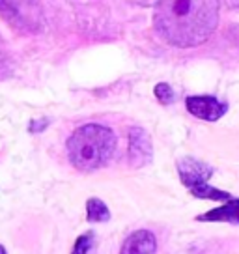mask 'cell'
<instances>
[{"label":"cell","mask_w":239,"mask_h":254,"mask_svg":"<svg viewBox=\"0 0 239 254\" xmlns=\"http://www.w3.org/2000/svg\"><path fill=\"white\" fill-rule=\"evenodd\" d=\"M219 11V0H157L153 28L172 47L194 49L213 36Z\"/></svg>","instance_id":"6da1fadb"},{"label":"cell","mask_w":239,"mask_h":254,"mask_svg":"<svg viewBox=\"0 0 239 254\" xmlns=\"http://www.w3.org/2000/svg\"><path fill=\"white\" fill-rule=\"evenodd\" d=\"M116 150V135L111 127L86 124L67 138V157L80 172H94L105 167Z\"/></svg>","instance_id":"7a4b0ae2"},{"label":"cell","mask_w":239,"mask_h":254,"mask_svg":"<svg viewBox=\"0 0 239 254\" xmlns=\"http://www.w3.org/2000/svg\"><path fill=\"white\" fill-rule=\"evenodd\" d=\"M178 174L185 187L189 189L192 196L204 200H213V202H226L230 200V192L221 190L209 185V178L213 176V168L206 165L204 161L192 157H183L178 161Z\"/></svg>","instance_id":"3957f363"},{"label":"cell","mask_w":239,"mask_h":254,"mask_svg":"<svg viewBox=\"0 0 239 254\" xmlns=\"http://www.w3.org/2000/svg\"><path fill=\"white\" fill-rule=\"evenodd\" d=\"M0 17L21 34H40L45 28L38 0H0Z\"/></svg>","instance_id":"277c9868"},{"label":"cell","mask_w":239,"mask_h":254,"mask_svg":"<svg viewBox=\"0 0 239 254\" xmlns=\"http://www.w3.org/2000/svg\"><path fill=\"white\" fill-rule=\"evenodd\" d=\"M127 159L135 168L146 167L153 159V146L150 135L142 127H131L127 135Z\"/></svg>","instance_id":"5b68a950"},{"label":"cell","mask_w":239,"mask_h":254,"mask_svg":"<svg viewBox=\"0 0 239 254\" xmlns=\"http://www.w3.org/2000/svg\"><path fill=\"white\" fill-rule=\"evenodd\" d=\"M185 107L194 118L204 122H217L228 111V105L219 101L213 95H189L185 99Z\"/></svg>","instance_id":"8992f818"},{"label":"cell","mask_w":239,"mask_h":254,"mask_svg":"<svg viewBox=\"0 0 239 254\" xmlns=\"http://www.w3.org/2000/svg\"><path fill=\"white\" fill-rule=\"evenodd\" d=\"M157 239L150 230H136L129 236L118 254H155Z\"/></svg>","instance_id":"52a82bcc"},{"label":"cell","mask_w":239,"mask_h":254,"mask_svg":"<svg viewBox=\"0 0 239 254\" xmlns=\"http://www.w3.org/2000/svg\"><path fill=\"white\" fill-rule=\"evenodd\" d=\"M200 222H230V224H239V198L226 200L223 206L215 207L211 211H206L196 217Z\"/></svg>","instance_id":"ba28073f"},{"label":"cell","mask_w":239,"mask_h":254,"mask_svg":"<svg viewBox=\"0 0 239 254\" xmlns=\"http://www.w3.org/2000/svg\"><path fill=\"white\" fill-rule=\"evenodd\" d=\"M86 219L90 222H107L111 219V211L103 200L90 198L86 202Z\"/></svg>","instance_id":"9c48e42d"},{"label":"cell","mask_w":239,"mask_h":254,"mask_svg":"<svg viewBox=\"0 0 239 254\" xmlns=\"http://www.w3.org/2000/svg\"><path fill=\"white\" fill-rule=\"evenodd\" d=\"M153 94H155V97H157V101L163 103V105H172L174 103V99H176L174 90H172V86L167 84V82H159V84H155Z\"/></svg>","instance_id":"30bf717a"},{"label":"cell","mask_w":239,"mask_h":254,"mask_svg":"<svg viewBox=\"0 0 239 254\" xmlns=\"http://www.w3.org/2000/svg\"><path fill=\"white\" fill-rule=\"evenodd\" d=\"M92 245H94V232H86V234H82V236L75 241V247H73L71 254H90Z\"/></svg>","instance_id":"8fae6325"},{"label":"cell","mask_w":239,"mask_h":254,"mask_svg":"<svg viewBox=\"0 0 239 254\" xmlns=\"http://www.w3.org/2000/svg\"><path fill=\"white\" fill-rule=\"evenodd\" d=\"M133 4H138V6L148 8V6H155V4H157V0H133Z\"/></svg>","instance_id":"7c38bea8"},{"label":"cell","mask_w":239,"mask_h":254,"mask_svg":"<svg viewBox=\"0 0 239 254\" xmlns=\"http://www.w3.org/2000/svg\"><path fill=\"white\" fill-rule=\"evenodd\" d=\"M226 2V6L232 9H239V0H224Z\"/></svg>","instance_id":"4fadbf2b"},{"label":"cell","mask_w":239,"mask_h":254,"mask_svg":"<svg viewBox=\"0 0 239 254\" xmlns=\"http://www.w3.org/2000/svg\"><path fill=\"white\" fill-rule=\"evenodd\" d=\"M4 60V53H2V40H0V64Z\"/></svg>","instance_id":"5bb4252c"},{"label":"cell","mask_w":239,"mask_h":254,"mask_svg":"<svg viewBox=\"0 0 239 254\" xmlns=\"http://www.w3.org/2000/svg\"><path fill=\"white\" fill-rule=\"evenodd\" d=\"M0 254H8V253H6V249H4L2 245H0Z\"/></svg>","instance_id":"9a60e30c"}]
</instances>
